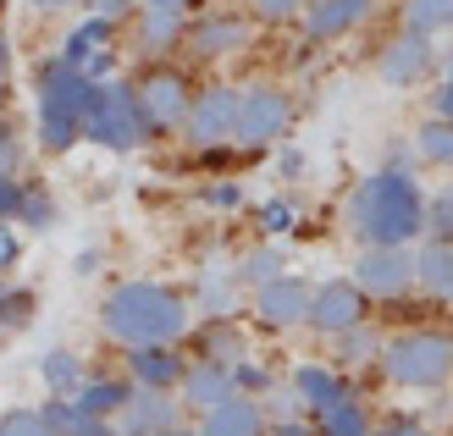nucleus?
Wrapping results in <instances>:
<instances>
[{"instance_id":"obj_40","label":"nucleus","mask_w":453,"mask_h":436,"mask_svg":"<svg viewBox=\"0 0 453 436\" xmlns=\"http://www.w3.org/2000/svg\"><path fill=\"white\" fill-rule=\"evenodd\" d=\"M22 188H28V182H17L12 172H0V221H17V210H22Z\"/></svg>"},{"instance_id":"obj_32","label":"nucleus","mask_w":453,"mask_h":436,"mask_svg":"<svg viewBox=\"0 0 453 436\" xmlns=\"http://www.w3.org/2000/svg\"><path fill=\"white\" fill-rule=\"evenodd\" d=\"M205 359H221V364H238L243 359V337L233 326V315L226 320H211L205 326Z\"/></svg>"},{"instance_id":"obj_41","label":"nucleus","mask_w":453,"mask_h":436,"mask_svg":"<svg viewBox=\"0 0 453 436\" xmlns=\"http://www.w3.org/2000/svg\"><path fill=\"white\" fill-rule=\"evenodd\" d=\"M22 260V238H17V221H0V277Z\"/></svg>"},{"instance_id":"obj_49","label":"nucleus","mask_w":453,"mask_h":436,"mask_svg":"<svg viewBox=\"0 0 453 436\" xmlns=\"http://www.w3.org/2000/svg\"><path fill=\"white\" fill-rule=\"evenodd\" d=\"M34 11H66V6H78V0H28Z\"/></svg>"},{"instance_id":"obj_38","label":"nucleus","mask_w":453,"mask_h":436,"mask_svg":"<svg viewBox=\"0 0 453 436\" xmlns=\"http://www.w3.org/2000/svg\"><path fill=\"white\" fill-rule=\"evenodd\" d=\"M0 436H56V431L34 409H12V415H0Z\"/></svg>"},{"instance_id":"obj_23","label":"nucleus","mask_w":453,"mask_h":436,"mask_svg":"<svg viewBox=\"0 0 453 436\" xmlns=\"http://www.w3.org/2000/svg\"><path fill=\"white\" fill-rule=\"evenodd\" d=\"M39 415H44V425H50L56 436H122L105 415H88V409L66 403V398H50V403L39 409Z\"/></svg>"},{"instance_id":"obj_13","label":"nucleus","mask_w":453,"mask_h":436,"mask_svg":"<svg viewBox=\"0 0 453 436\" xmlns=\"http://www.w3.org/2000/svg\"><path fill=\"white\" fill-rule=\"evenodd\" d=\"M194 22V0H139V50L144 56H166L188 39Z\"/></svg>"},{"instance_id":"obj_21","label":"nucleus","mask_w":453,"mask_h":436,"mask_svg":"<svg viewBox=\"0 0 453 436\" xmlns=\"http://www.w3.org/2000/svg\"><path fill=\"white\" fill-rule=\"evenodd\" d=\"M293 398H299L310 415H326L337 398H349V381L337 371H326V364H299V371H293Z\"/></svg>"},{"instance_id":"obj_51","label":"nucleus","mask_w":453,"mask_h":436,"mask_svg":"<svg viewBox=\"0 0 453 436\" xmlns=\"http://www.w3.org/2000/svg\"><path fill=\"white\" fill-rule=\"evenodd\" d=\"M166 436H188V431H166Z\"/></svg>"},{"instance_id":"obj_30","label":"nucleus","mask_w":453,"mask_h":436,"mask_svg":"<svg viewBox=\"0 0 453 436\" xmlns=\"http://www.w3.org/2000/svg\"><path fill=\"white\" fill-rule=\"evenodd\" d=\"M288 260H282V249L277 243H260V249H249V255L238 260V282L243 287H265L271 277H282Z\"/></svg>"},{"instance_id":"obj_9","label":"nucleus","mask_w":453,"mask_h":436,"mask_svg":"<svg viewBox=\"0 0 453 436\" xmlns=\"http://www.w3.org/2000/svg\"><path fill=\"white\" fill-rule=\"evenodd\" d=\"M354 282L365 298H403L415 287V249L410 243H376L354 260Z\"/></svg>"},{"instance_id":"obj_17","label":"nucleus","mask_w":453,"mask_h":436,"mask_svg":"<svg viewBox=\"0 0 453 436\" xmlns=\"http://www.w3.org/2000/svg\"><path fill=\"white\" fill-rule=\"evenodd\" d=\"M127 364H133V386H150V393H172L183 386V354L177 342H155V348H127Z\"/></svg>"},{"instance_id":"obj_37","label":"nucleus","mask_w":453,"mask_h":436,"mask_svg":"<svg viewBox=\"0 0 453 436\" xmlns=\"http://www.w3.org/2000/svg\"><path fill=\"white\" fill-rule=\"evenodd\" d=\"M249 6H255V22H271V28H282V22L304 17L310 0H249Z\"/></svg>"},{"instance_id":"obj_14","label":"nucleus","mask_w":453,"mask_h":436,"mask_svg":"<svg viewBox=\"0 0 453 436\" xmlns=\"http://www.w3.org/2000/svg\"><path fill=\"white\" fill-rule=\"evenodd\" d=\"M139 100H144V111H150L155 133H177V127L188 122V111H194L188 78H183V73H172V66H155V73L139 83Z\"/></svg>"},{"instance_id":"obj_10","label":"nucleus","mask_w":453,"mask_h":436,"mask_svg":"<svg viewBox=\"0 0 453 436\" xmlns=\"http://www.w3.org/2000/svg\"><path fill=\"white\" fill-rule=\"evenodd\" d=\"M183 133H188V144H199V149L233 144V139H238V88H226V83L199 88Z\"/></svg>"},{"instance_id":"obj_27","label":"nucleus","mask_w":453,"mask_h":436,"mask_svg":"<svg viewBox=\"0 0 453 436\" xmlns=\"http://www.w3.org/2000/svg\"><path fill=\"white\" fill-rule=\"evenodd\" d=\"M398 11H403V28L432 34V39L453 28V0H398Z\"/></svg>"},{"instance_id":"obj_6","label":"nucleus","mask_w":453,"mask_h":436,"mask_svg":"<svg viewBox=\"0 0 453 436\" xmlns=\"http://www.w3.org/2000/svg\"><path fill=\"white\" fill-rule=\"evenodd\" d=\"M293 127V95L282 83H249L238 88V139L233 144H249V149H265L288 139Z\"/></svg>"},{"instance_id":"obj_33","label":"nucleus","mask_w":453,"mask_h":436,"mask_svg":"<svg viewBox=\"0 0 453 436\" xmlns=\"http://www.w3.org/2000/svg\"><path fill=\"white\" fill-rule=\"evenodd\" d=\"M17 226H34V233H50L56 226V199L44 188H22V210H17Z\"/></svg>"},{"instance_id":"obj_48","label":"nucleus","mask_w":453,"mask_h":436,"mask_svg":"<svg viewBox=\"0 0 453 436\" xmlns=\"http://www.w3.org/2000/svg\"><path fill=\"white\" fill-rule=\"evenodd\" d=\"M100 265V255H95V249H83V255L73 260V271H78V277H88V271H95Z\"/></svg>"},{"instance_id":"obj_16","label":"nucleus","mask_w":453,"mask_h":436,"mask_svg":"<svg viewBox=\"0 0 453 436\" xmlns=\"http://www.w3.org/2000/svg\"><path fill=\"white\" fill-rule=\"evenodd\" d=\"M376 6L381 0H310L304 6V39H315V44H326V39H343V34H354V28H365V22L376 17Z\"/></svg>"},{"instance_id":"obj_11","label":"nucleus","mask_w":453,"mask_h":436,"mask_svg":"<svg viewBox=\"0 0 453 436\" xmlns=\"http://www.w3.org/2000/svg\"><path fill=\"white\" fill-rule=\"evenodd\" d=\"M304 326L321 332V337H343L354 326H365V287L349 282V277L321 282L310 293V320H304Z\"/></svg>"},{"instance_id":"obj_45","label":"nucleus","mask_w":453,"mask_h":436,"mask_svg":"<svg viewBox=\"0 0 453 436\" xmlns=\"http://www.w3.org/2000/svg\"><path fill=\"white\" fill-rule=\"evenodd\" d=\"M17 166H22V144H17V133H12V127H0V172H12V177H17Z\"/></svg>"},{"instance_id":"obj_1","label":"nucleus","mask_w":453,"mask_h":436,"mask_svg":"<svg viewBox=\"0 0 453 436\" xmlns=\"http://www.w3.org/2000/svg\"><path fill=\"white\" fill-rule=\"evenodd\" d=\"M343 221L349 233L376 249V243H415L426 233V194L415 172H398V166H381L365 182H354V194L343 204Z\"/></svg>"},{"instance_id":"obj_4","label":"nucleus","mask_w":453,"mask_h":436,"mask_svg":"<svg viewBox=\"0 0 453 436\" xmlns=\"http://www.w3.org/2000/svg\"><path fill=\"white\" fill-rule=\"evenodd\" d=\"M83 139L88 144H100V149H144L155 139V122H150V111L139 100V88H127V83H100L95 88V105H88V127H83Z\"/></svg>"},{"instance_id":"obj_7","label":"nucleus","mask_w":453,"mask_h":436,"mask_svg":"<svg viewBox=\"0 0 453 436\" xmlns=\"http://www.w3.org/2000/svg\"><path fill=\"white\" fill-rule=\"evenodd\" d=\"M61 61L78 66L88 83H111V66H117V22L100 17V11H88L78 28H66Z\"/></svg>"},{"instance_id":"obj_44","label":"nucleus","mask_w":453,"mask_h":436,"mask_svg":"<svg viewBox=\"0 0 453 436\" xmlns=\"http://www.w3.org/2000/svg\"><path fill=\"white\" fill-rule=\"evenodd\" d=\"M88 11H100L111 22H127V17H139V0H88Z\"/></svg>"},{"instance_id":"obj_34","label":"nucleus","mask_w":453,"mask_h":436,"mask_svg":"<svg viewBox=\"0 0 453 436\" xmlns=\"http://www.w3.org/2000/svg\"><path fill=\"white\" fill-rule=\"evenodd\" d=\"M426 233L437 243H453V188H442L437 199H426Z\"/></svg>"},{"instance_id":"obj_35","label":"nucleus","mask_w":453,"mask_h":436,"mask_svg":"<svg viewBox=\"0 0 453 436\" xmlns=\"http://www.w3.org/2000/svg\"><path fill=\"white\" fill-rule=\"evenodd\" d=\"M337 342H343V348H337V354H343L349 364H371V359H381V337H376V332H365V326L343 332Z\"/></svg>"},{"instance_id":"obj_47","label":"nucleus","mask_w":453,"mask_h":436,"mask_svg":"<svg viewBox=\"0 0 453 436\" xmlns=\"http://www.w3.org/2000/svg\"><path fill=\"white\" fill-rule=\"evenodd\" d=\"M277 166H282V177H299V172H304V155H299V149H288Z\"/></svg>"},{"instance_id":"obj_36","label":"nucleus","mask_w":453,"mask_h":436,"mask_svg":"<svg viewBox=\"0 0 453 436\" xmlns=\"http://www.w3.org/2000/svg\"><path fill=\"white\" fill-rule=\"evenodd\" d=\"M293 221H299V204H293V199H265L260 204V226H265L271 238H288Z\"/></svg>"},{"instance_id":"obj_28","label":"nucleus","mask_w":453,"mask_h":436,"mask_svg":"<svg viewBox=\"0 0 453 436\" xmlns=\"http://www.w3.org/2000/svg\"><path fill=\"white\" fill-rule=\"evenodd\" d=\"M39 376H44V386H50L56 398H66V393H78V386H83V364H78L73 348H50V354L39 359Z\"/></svg>"},{"instance_id":"obj_20","label":"nucleus","mask_w":453,"mask_h":436,"mask_svg":"<svg viewBox=\"0 0 453 436\" xmlns=\"http://www.w3.org/2000/svg\"><path fill=\"white\" fill-rule=\"evenodd\" d=\"M199 436H265V409L249 393H233L216 409H205V431Z\"/></svg>"},{"instance_id":"obj_8","label":"nucleus","mask_w":453,"mask_h":436,"mask_svg":"<svg viewBox=\"0 0 453 436\" xmlns=\"http://www.w3.org/2000/svg\"><path fill=\"white\" fill-rule=\"evenodd\" d=\"M432 73H437V44H432V34L403 28V34H393L376 50V78L388 83V88H415V83H426Z\"/></svg>"},{"instance_id":"obj_15","label":"nucleus","mask_w":453,"mask_h":436,"mask_svg":"<svg viewBox=\"0 0 453 436\" xmlns=\"http://www.w3.org/2000/svg\"><path fill=\"white\" fill-rule=\"evenodd\" d=\"M310 282L304 277H271L265 287H255V315H260V326L271 332H288V326H304L310 320Z\"/></svg>"},{"instance_id":"obj_43","label":"nucleus","mask_w":453,"mask_h":436,"mask_svg":"<svg viewBox=\"0 0 453 436\" xmlns=\"http://www.w3.org/2000/svg\"><path fill=\"white\" fill-rule=\"evenodd\" d=\"M233 381L243 386V393H265V386H271V371H260V364L238 359V364H233Z\"/></svg>"},{"instance_id":"obj_26","label":"nucleus","mask_w":453,"mask_h":436,"mask_svg":"<svg viewBox=\"0 0 453 436\" xmlns=\"http://www.w3.org/2000/svg\"><path fill=\"white\" fill-rule=\"evenodd\" d=\"M315 431L321 436H371V415L359 398H337L326 415H315Z\"/></svg>"},{"instance_id":"obj_22","label":"nucleus","mask_w":453,"mask_h":436,"mask_svg":"<svg viewBox=\"0 0 453 436\" xmlns=\"http://www.w3.org/2000/svg\"><path fill=\"white\" fill-rule=\"evenodd\" d=\"M238 265H205V271H199V310H205L211 320H226V315H233L238 310Z\"/></svg>"},{"instance_id":"obj_19","label":"nucleus","mask_w":453,"mask_h":436,"mask_svg":"<svg viewBox=\"0 0 453 436\" xmlns=\"http://www.w3.org/2000/svg\"><path fill=\"white\" fill-rule=\"evenodd\" d=\"M177 425V403L166 398V393H150V386H139V393L127 398V409H122V436H166Z\"/></svg>"},{"instance_id":"obj_25","label":"nucleus","mask_w":453,"mask_h":436,"mask_svg":"<svg viewBox=\"0 0 453 436\" xmlns=\"http://www.w3.org/2000/svg\"><path fill=\"white\" fill-rule=\"evenodd\" d=\"M133 393H139V386H127V381H83L73 403L88 409V415H105L111 420V415H122V409H127Z\"/></svg>"},{"instance_id":"obj_24","label":"nucleus","mask_w":453,"mask_h":436,"mask_svg":"<svg viewBox=\"0 0 453 436\" xmlns=\"http://www.w3.org/2000/svg\"><path fill=\"white\" fill-rule=\"evenodd\" d=\"M415 287H426L432 298H453V243H426L415 249Z\"/></svg>"},{"instance_id":"obj_12","label":"nucleus","mask_w":453,"mask_h":436,"mask_svg":"<svg viewBox=\"0 0 453 436\" xmlns=\"http://www.w3.org/2000/svg\"><path fill=\"white\" fill-rule=\"evenodd\" d=\"M249 17L238 11H205V17H194L188 22V56L194 61H226V56H243L249 50Z\"/></svg>"},{"instance_id":"obj_3","label":"nucleus","mask_w":453,"mask_h":436,"mask_svg":"<svg viewBox=\"0 0 453 436\" xmlns=\"http://www.w3.org/2000/svg\"><path fill=\"white\" fill-rule=\"evenodd\" d=\"M95 88L78 66H66L61 56H50L39 66V100H34V122H39V144L44 155H66L73 144H83L88 127V105H95Z\"/></svg>"},{"instance_id":"obj_50","label":"nucleus","mask_w":453,"mask_h":436,"mask_svg":"<svg viewBox=\"0 0 453 436\" xmlns=\"http://www.w3.org/2000/svg\"><path fill=\"white\" fill-rule=\"evenodd\" d=\"M6 73H12V44L0 39V88H6Z\"/></svg>"},{"instance_id":"obj_46","label":"nucleus","mask_w":453,"mask_h":436,"mask_svg":"<svg viewBox=\"0 0 453 436\" xmlns=\"http://www.w3.org/2000/svg\"><path fill=\"white\" fill-rule=\"evenodd\" d=\"M265 436H321V431H315L310 420H282V425H271Z\"/></svg>"},{"instance_id":"obj_29","label":"nucleus","mask_w":453,"mask_h":436,"mask_svg":"<svg viewBox=\"0 0 453 436\" xmlns=\"http://www.w3.org/2000/svg\"><path fill=\"white\" fill-rule=\"evenodd\" d=\"M415 155L432 166H453V117H426L415 133Z\"/></svg>"},{"instance_id":"obj_2","label":"nucleus","mask_w":453,"mask_h":436,"mask_svg":"<svg viewBox=\"0 0 453 436\" xmlns=\"http://www.w3.org/2000/svg\"><path fill=\"white\" fill-rule=\"evenodd\" d=\"M100 326L122 348H155V342H183L194 315L188 298L161 282H117L100 304Z\"/></svg>"},{"instance_id":"obj_31","label":"nucleus","mask_w":453,"mask_h":436,"mask_svg":"<svg viewBox=\"0 0 453 436\" xmlns=\"http://www.w3.org/2000/svg\"><path fill=\"white\" fill-rule=\"evenodd\" d=\"M34 293L28 287H17V282H6V277H0V332H22V326H28V320H34Z\"/></svg>"},{"instance_id":"obj_39","label":"nucleus","mask_w":453,"mask_h":436,"mask_svg":"<svg viewBox=\"0 0 453 436\" xmlns=\"http://www.w3.org/2000/svg\"><path fill=\"white\" fill-rule=\"evenodd\" d=\"M432 117H453V50L442 56V73L432 83Z\"/></svg>"},{"instance_id":"obj_18","label":"nucleus","mask_w":453,"mask_h":436,"mask_svg":"<svg viewBox=\"0 0 453 436\" xmlns=\"http://www.w3.org/2000/svg\"><path fill=\"white\" fill-rule=\"evenodd\" d=\"M238 393V381H233V364H221V359H199V364H188L183 371V403L188 409H216L221 398H233Z\"/></svg>"},{"instance_id":"obj_5","label":"nucleus","mask_w":453,"mask_h":436,"mask_svg":"<svg viewBox=\"0 0 453 436\" xmlns=\"http://www.w3.org/2000/svg\"><path fill=\"white\" fill-rule=\"evenodd\" d=\"M381 371H388L393 386L432 393V386L453 381V337H442V332H403L393 342H381Z\"/></svg>"},{"instance_id":"obj_42","label":"nucleus","mask_w":453,"mask_h":436,"mask_svg":"<svg viewBox=\"0 0 453 436\" xmlns=\"http://www.w3.org/2000/svg\"><path fill=\"white\" fill-rule=\"evenodd\" d=\"M205 204H211V210H238V204H243V188H238V182H211V188H205Z\"/></svg>"}]
</instances>
